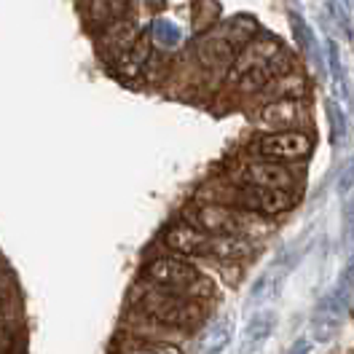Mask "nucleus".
Returning a JSON list of instances; mask_svg holds the SVG:
<instances>
[{"label":"nucleus","instance_id":"obj_1","mask_svg":"<svg viewBox=\"0 0 354 354\" xmlns=\"http://www.w3.org/2000/svg\"><path fill=\"white\" fill-rule=\"evenodd\" d=\"M132 304L137 314L153 319L156 325H164L167 330L188 333L199 328L201 319H204V309H201L199 301H191L185 295L156 288L145 279L132 290Z\"/></svg>","mask_w":354,"mask_h":354},{"label":"nucleus","instance_id":"obj_2","mask_svg":"<svg viewBox=\"0 0 354 354\" xmlns=\"http://www.w3.org/2000/svg\"><path fill=\"white\" fill-rule=\"evenodd\" d=\"M145 282L156 288L169 290L177 295H185L191 301H207L212 298V279H207L191 261H183L177 255H156L145 266Z\"/></svg>","mask_w":354,"mask_h":354},{"label":"nucleus","instance_id":"obj_3","mask_svg":"<svg viewBox=\"0 0 354 354\" xmlns=\"http://www.w3.org/2000/svg\"><path fill=\"white\" fill-rule=\"evenodd\" d=\"M234 183L244 188H266V191H298L301 175L282 164V161H268V158H247L234 172Z\"/></svg>","mask_w":354,"mask_h":354},{"label":"nucleus","instance_id":"obj_4","mask_svg":"<svg viewBox=\"0 0 354 354\" xmlns=\"http://www.w3.org/2000/svg\"><path fill=\"white\" fill-rule=\"evenodd\" d=\"M311 148H314V140L304 129L263 132L261 137H255V142H252V153L258 156V158L282 161V164H292V161L309 158Z\"/></svg>","mask_w":354,"mask_h":354},{"label":"nucleus","instance_id":"obj_5","mask_svg":"<svg viewBox=\"0 0 354 354\" xmlns=\"http://www.w3.org/2000/svg\"><path fill=\"white\" fill-rule=\"evenodd\" d=\"M223 204H231L236 209L261 215V218H277L282 212H290L298 204V191H266V188L234 185L231 196Z\"/></svg>","mask_w":354,"mask_h":354},{"label":"nucleus","instance_id":"obj_6","mask_svg":"<svg viewBox=\"0 0 354 354\" xmlns=\"http://www.w3.org/2000/svg\"><path fill=\"white\" fill-rule=\"evenodd\" d=\"M252 121L261 124L263 132L301 129L309 121V108L304 100H268L252 113Z\"/></svg>","mask_w":354,"mask_h":354},{"label":"nucleus","instance_id":"obj_7","mask_svg":"<svg viewBox=\"0 0 354 354\" xmlns=\"http://www.w3.org/2000/svg\"><path fill=\"white\" fill-rule=\"evenodd\" d=\"M277 54H282V44H279L277 38H258V41L252 38V41H247V44L239 48L234 65L228 67V73H225L228 84H236L239 78H244L247 73H252L255 67L271 62Z\"/></svg>","mask_w":354,"mask_h":354},{"label":"nucleus","instance_id":"obj_8","mask_svg":"<svg viewBox=\"0 0 354 354\" xmlns=\"http://www.w3.org/2000/svg\"><path fill=\"white\" fill-rule=\"evenodd\" d=\"M209 239H212V234H207V231H201L199 225H194L191 221H180L175 225H169V231L164 234V242L167 247L177 252V255H183V258H207V252H209Z\"/></svg>","mask_w":354,"mask_h":354},{"label":"nucleus","instance_id":"obj_9","mask_svg":"<svg viewBox=\"0 0 354 354\" xmlns=\"http://www.w3.org/2000/svg\"><path fill=\"white\" fill-rule=\"evenodd\" d=\"M255 252V244L247 236H212L209 239V252L204 261H212V263H242L250 255Z\"/></svg>","mask_w":354,"mask_h":354},{"label":"nucleus","instance_id":"obj_10","mask_svg":"<svg viewBox=\"0 0 354 354\" xmlns=\"http://www.w3.org/2000/svg\"><path fill=\"white\" fill-rule=\"evenodd\" d=\"M285 73H290V57L282 51V54H277L271 62L255 67L252 73H247L244 78H239V81H236V88H239V94H261L274 78H279V75H285Z\"/></svg>","mask_w":354,"mask_h":354},{"label":"nucleus","instance_id":"obj_11","mask_svg":"<svg viewBox=\"0 0 354 354\" xmlns=\"http://www.w3.org/2000/svg\"><path fill=\"white\" fill-rule=\"evenodd\" d=\"M137 41H140V38H137V27H134L132 22H127V19H118V22H113L111 27H105L100 48L108 51V57L118 62Z\"/></svg>","mask_w":354,"mask_h":354},{"label":"nucleus","instance_id":"obj_12","mask_svg":"<svg viewBox=\"0 0 354 354\" xmlns=\"http://www.w3.org/2000/svg\"><path fill=\"white\" fill-rule=\"evenodd\" d=\"M306 94H309V81L301 73H292V70L279 75V78H274L261 91V97L266 102L268 100H306Z\"/></svg>","mask_w":354,"mask_h":354},{"label":"nucleus","instance_id":"obj_13","mask_svg":"<svg viewBox=\"0 0 354 354\" xmlns=\"http://www.w3.org/2000/svg\"><path fill=\"white\" fill-rule=\"evenodd\" d=\"M225 341H228V330L225 328H212L199 338L196 349H199V354H218L225 346Z\"/></svg>","mask_w":354,"mask_h":354},{"label":"nucleus","instance_id":"obj_14","mask_svg":"<svg viewBox=\"0 0 354 354\" xmlns=\"http://www.w3.org/2000/svg\"><path fill=\"white\" fill-rule=\"evenodd\" d=\"M14 349H17V333L6 319V314L0 311V354H14Z\"/></svg>","mask_w":354,"mask_h":354},{"label":"nucleus","instance_id":"obj_15","mask_svg":"<svg viewBox=\"0 0 354 354\" xmlns=\"http://www.w3.org/2000/svg\"><path fill=\"white\" fill-rule=\"evenodd\" d=\"M140 341L148 349V354H183V349L172 341H145V338H140Z\"/></svg>","mask_w":354,"mask_h":354},{"label":"nucleus","instance_id":"obj_16","mask_svg":"<svg viewBox=\"0 0 354 354\" xmlns=\"http://www.w3.org/2000/svg\"><path fill=\"white\" fill-rule=\"evenodd\" d=\"M352 354H354V352H352Z\"/></svg>","mask_w":354,"mask_h":354}]
</instances>
